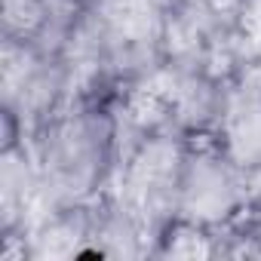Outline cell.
<instances>
[{"label": "cell", "mask_w": 261, "mask_h": 261, "mask_svg": "<svg viewBox=\"0 0 261 261\" xmlns=\"http://www.w3.org/2000/svg\"><path fill=\"white\" fill-rule=\"evenodd\" d=\"M120 114L105 95H77L31 133L28 145L40 172V212L92 203L111 191L126 148Z\"/></svg>", "instance_id": "cell-1"}, {"label": "cell", "mask_w": 261, "mask_h": 261, "mask_svg": "<svg viewBox=\"0 0 261 261\" xmlns=\"http://www.w3.org/2000/svg\"><path fill=\"white\" fill-rule=\"evenodd\" d=\"M249 209V172L240 169L212 139H191L178 172L175 218L203 230H227Z\"/></svg>", "instance_id": "cell-2"}]
</instances>
